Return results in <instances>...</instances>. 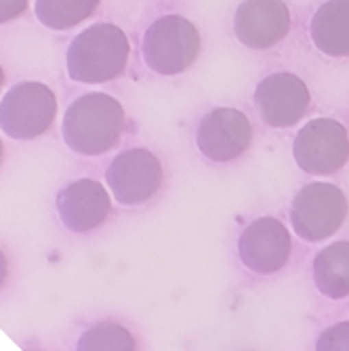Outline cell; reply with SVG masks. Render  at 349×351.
Masks as SVG:
<instances>
[{"mask_svg": "<svg viewBox=\"0 0 349 351\" xmlns=\"http://www.w3.org/2000/svg\"><path fill=\"white\" fill-rule=\"evenodd\" d=\"M124 108L108 93H86L63 114V141L78 156H101L114 149L124 133Z\"/></svg>", "mask_w": 349, "mask_h": 351, "instance_id": "cell-1", "label": "cell"}, {"mask_svg": "<svg viewBox=\"0 0 349 351\" xmlns=\"http://www.w3.org/2000/svg\"><path fill=\"white\" fill-rule=\"evenodd\" d=\"M131 43L124 29L114 23H95L70 43L68 76L80 84H104L126 70Z\"/></svg>", "mask_w": 349, "mask_h": 351, "instance_id": "cell-2", "label": "cell"}, {"mask_svg": "<svg viewBox=\"0 0 349 351\" xmlns=\"http://www.w3.org/2000/svg\"><path fill=\"white\" fill-rule=\"evenodd\" d=\"M200 55L198 27L181 17L165 15L156 19L143 36V59L160 76H177L189 70Z\"/></svg>", "mask_w": 349, "mask_h": 351, "instance_id": "cell-3", "label": "cell"}, {"mask_svg": "<svg viewBox=\"0 0 349 351\" xmlns=\"http://www.w3.org/2000/svg\"><path fill=\"white\" fill-rule=\"evenodd\" d=\"M57 118L55 93L36 80L15 84L0 101V131L17 141L43 137Z\"/></svg>", "mask_w": 349, "mask_h": 351, "instance_id": "cell-4", "label": "cell"}, {"mask_svg": "<svg viewBox=\"0 0 349 351\" xmlns=\"http://www.w3.org/2000/svg\"><path fill=\"white\" fill-rule=\"evenodd\" d=\"M349 204L343 189L315 181L303 185L291 204V223L295 234L305 242H322L335 236L347 219Z\"/></svg>", "mask_w": 349, "mask_h": 351, "instance_id": "cell-5", "label": "cell"}, {"mask_svg": "<svg viewBox=\"0 0 349 351\" xmlns=\"http://www.w3.org/2000/svg\"><path fill=\"white\" fill-rule=\"evenodd\" d=\"M293 156L307 175H335L349 162L347 129L333 118H313L297 133Z\"/></svg>", "mask_w": 349, "mask_h": 351, "instance_id": "cell-6", "label": "cell"}, {"mask_svg": "<svg viewBox=\"0 0 349 351\" xmlns=\"http://www.w3.org/2000/svg\"><path fill=\"white\" fill-rule=\"evenodd\" d=\"M112 196L122 206H137L152 200L163 187L165 173L160 160L145 147L118 154L106 173Z\"/></svg>", "mask_w": 349, "mask_h": 351, "instance_id": "cell-7", "label": "cell"}, {"mask_svg": "<svg viewBox=\"0 0 349 351\" xmlns=\"http://www.w3.org/2000/svg\"><path fill=\"white\" fill-rule=\"evenodd\" d=\"M238 252L246 269L259 276H272L289 263L293 240L282 221L276 217H259L240 234Z\"/></svg>", "mask_w": 349, "mask_h": 351, "instance_id": "cell-8", "label": "cell"}, {"mask_svg": "<svg viewBox=\"0 0 349 351\" xmlns=\"http://www.w3.org/2000/svg\"><path fill=\"white\" fill-rule=\"evenodd\" d=\"M255 106L267 126L289 129L307 114L311 106V95L307 84L297 74L278 72L257 84Z\"/></svg>", "mask_w": 349, "mask_h": 351, "instance_id": "cell-9", "label": "cell"}, {"mask_svg": "<svg viewBox=\"0 0 349 351\" xmlns=\"http://www.w3.org/2000/svg\"><path fill=\"white\" fill-rule=\"evenodd\" d=\"M196 143L213 162L236 160L252 143V124L236 108H215L202 118Z\"/></svg>", "mask_w": 349, "mask_h": 351, "instance_id": "cell-10", "label": "cell"}, {"mask_svg": "<svg viewBox=\"0 0 349 351\" xmlns=\"http://www.w3.org/2000/svg\"><path fill=\"white\" fill-rule=\"evenodd\" d=\"M234 32L248 49H274L289 36L291 11L284 0H242L234 15Z\"/></svg>", "mask_w": 349, "mask_h": 351, "instance_id": "cell-11", "label": "cell"}, {"mask_svg": "<svg viewBox=\"0 0 349 351\" xmlns=\"http://www.w3.org/2000/svg\"><path fill=\"white\" fill-rule=\"evenodd\" d=\"M57 213L70 232H93L101 228L112 213L110 191L95 179L72 181L57 194Z\"/></svg>", "mask_w": 349, "mask_h": 351, "instance_id": "cell-12", "label": "cell"}, {"mask_svg": "<svg viewBox=\"0 0 349 351\" xmlns=\"http://www.w3.org/2000/svg\"><path fill=\"white\" fill-rule=\"evenodd\" d=\"M311 40L330 57H349V0H326L311 19Z\"/></svg>", "mask_w": 349, "mask_h": 351, "instance_id": "cell-13", "label": "cell"}, {"mask_svg": "<svg viewBox=\"0 0 349 351\" xmlns=\"http://www.w3.org/2000/svg\"><path fill=\"white\" fill-rule=\"evenodd\" d=\"M313 282L326 299L349 297V242H333L313 259Z\"/></svg>", "mask_w": 349, "mask_h": 351, "instance_id": "cell-14", "label": "cell"}, {"mask_svg": "<svg viewBox=\"0 0 349 351\" xmlns=\"http://www.w3.org/2000/svg\"><path fill=\"white\" fill-rule=\"evenodd\" d=\"M99 9V0H36L38 21L55 32H66L91 19Z\"/></svg>", "mask_w": 349, "mask_h": 351, "instance_id": "cell-15", "label": "cell"}, {"mask_svg": "<svg viewBox=\"0 0 349 351\" xmlns=\"http://www.w3.org/2000/svg\"><path fill=\"white\" fill-rule=\"evenodd\" d=\"M76 351H135V339L116 322H101L80 335Z\"/></svg>", "mask_w": 349, "mask_h": 351, "instance_id": "cell-16", "label": "cell"}, {"mask_svg": "<svg viewBox=\"0 0 349 351\" xmlns=\"http://www.w3.org/2000/svg\"><path fill=\"white\" fill-rule=\"evenodd\" d=\"M315 351H349V322L326 328L315 343Z\"/></svg>", "mask_w": 349, "mask_h": 351, "instance_id": "cell-17", "label": "cell"}, {"mask_svg": "<svg viewBox=\"0 0 349 351\" xmlns=\"http://www.w3.org/2000/svg\"><path fill=\"white\" fill-rule=\"evenodd\" d=\"M29 5V0H0V25L19 19Z\"/></svg>", "mask_w": 349, "mask_h": 351, "instance_id": "cell-18", "label": "cell"}, {"mask_svg": "<svg viewBox=\"0 0 349 351\" xmlns=\"http://www.w3.org/2000/svg\"><path fill=\"white\" fill-rule=\"evenodd\" d=\"M7 274H9V263H7L5 252L0 250V286L5 284V280H7Z\"/></svg>", "mask_w": 349, "mask_h": 351, "instance_id": "cell-19", "label": "cell"}, {"mask_svg": "<svg viewBox=\"0 0 349 351\" xmlns=\"http://www.w3.org/2000/svg\"><path fill=\"white\" fill-rule=\"evenodd\" d=\"M5 84V72H3V66H0V88Z\"/></svg>", "mask_w": 349, "mask_h": 351, "instance_id": "cell-20", "label": "cell"}, {"mask_svg": "<svg viewBox=\"0 0 349 351\" xmlns=\"http://www.w3.org/2000/svg\"><path fill=\"white\" fill-rule=\"evenodd\" d=\"M3 156H5V145H3V141H0V162H3Z\"/></svg>", "mask_w": 349, "mask_h": 351, "instance_id": "cell-21", "label": "cell"}]
</instances>
